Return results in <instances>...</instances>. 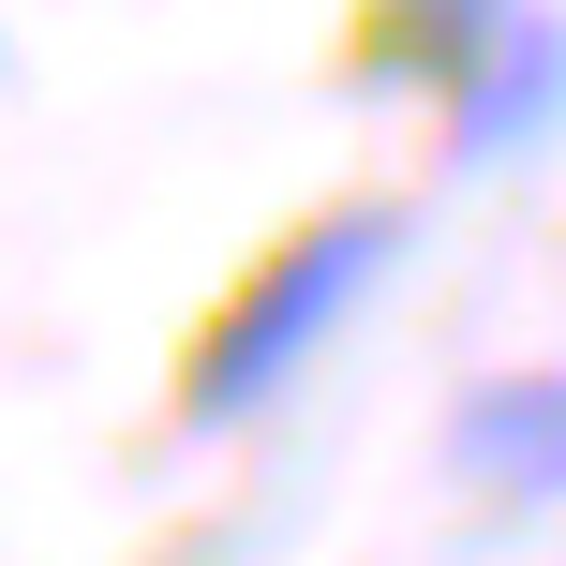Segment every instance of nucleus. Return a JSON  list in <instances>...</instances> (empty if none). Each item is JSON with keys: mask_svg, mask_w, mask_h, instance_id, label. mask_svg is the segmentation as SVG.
<instances>
[{"mask_svg": "<svg viewBox=\"0 0 566 566\" xmlns=\"http://www.w3.org/2000/svg\"><path fill=\"white\" fill-rule=\"evenodd\" d=\"M388 269H402V209H328V224H298L224 313H209V343L179 358V418H195V432L269 418V402L358 328V298H373Z\"/></svg>", "mask_w": 566, "mask_h": 566, "instance_id": "nucleus-1", "label": "nucleus"}, {"mask_svg": "<svg viewBox=\"0 0 566 566\" xmlns=\"http://www.w3.org/2000/svg\"><path fill=\"white\" fill-rule=\"evenodd\" d=\"M552 119H566V30L537 15V0H522V15H507V30H492V45L448 75V149L507 165L522 135H552Z\"/></svg>", "mask_w": 566, "mask_h": 566, "instance_id": "nucleus-2", "label": "nucleus"}, {"mask_svg": "<svg viewBox=\"0 0 566 566\" xmlns=\"http://www.w3.org/2000/svg\"><path fill=\"white\" fill-rule=\"evenodd\" d=\"M448 448H462V478L522 492V507H566V373H492V388H462Z\"/></svg>", "mask_w": 566, "mask_h": 566, "instance_id": "nucleus-3", "label": "nucleus"}]
</instances>
